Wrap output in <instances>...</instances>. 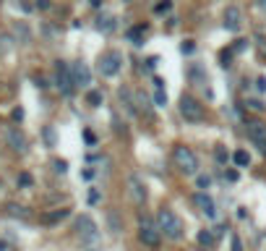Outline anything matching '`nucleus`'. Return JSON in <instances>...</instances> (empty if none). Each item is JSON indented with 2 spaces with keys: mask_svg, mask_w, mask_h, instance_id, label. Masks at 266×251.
Listing matches in <instances>:
<instances>
[{
  "mask_svg": "<svg viewBox=\"0 0 266 251\" xmlns=\"http://www.w3.org/2000/svg\"><path fill=\"white\" fill-rule=\"evenodd\" d=\"M157 225H159V230H162V235H164L167 241H172V243L183 241L185 225H183V220L175 215V209H170V207H162V209H159V212H157Z\"/></svg>",
  "mask_w": 266,
  "mask_h": 251,
  "instance_id": "1",
  "label": "nucleus"
},
{
  "mask_svg": "<svg viewBox=\"0 0 266 251\" xmlns=\"http://www.w3.org/2000/svg\"><path fill=\"white\" fill-rule=\"evenodd\" d=\"M172 162L183 176H199V157H196V152L191 147H185V144L172 147Z\"/></svg>",
  "mask_w": 266,
  "mask_h": 251,
  "instance_id": "2",
  "label": "nucleus"
},
{
  "mask_svg": "<svg viewBox=\"0 0 266 251\" xmlns=\"http://www.w3.org/2000/svg\"><path fill=\"white\" fill-rule=\"evenodd\" d=\"M178 110H180V118H183L185 123H204V120H206V110H204V105L196 100V97H191V94L180 97Z\"/></svg>",
  "mask_w": 266,
  "mask_h": 251,
  "instance_id": "3",
  "label": "nucleus"
},
{
  "mask_svg": "<svg viewBox=\"0 0 266 251\" xmlns=\"http://www.w3.org/2000/svg\"><path fill=\"white\" fill-rule=\"evenodd\" d=\"M76 233H79V238L86 249L100 246V228H97V223L89 215H81L79 220H76Z\"/></svg>",
  "mask_w": 266,
  "mask_h": 251,
  "instance_id": "4",
  "label": "nucleus"
},
{
  "mask_svg": "<svg viewBox=\"0 0 266 251\" xmlns=\"http://www.w3.org/2000/svg\"><path fill=\"white\" fill-rule=\"evenodd\" d=\"M139 241L149 249H159V243H162V230H159V225L146 215L139 217Z\"/></svg>",
  "mask_w": 266,
  "mask_h": 251,
  "instance_id": "5",
  "label": "nucleus"
},
{
  "mask_svg": "<svg viewBox=\"0 0 266 251\" xmlns=\"http://www.w3.org/2000/svg\"><path fill=\"white\" fill-rule=\"evenodd\" d=\"M55 87H58V92L63 94V97H71L73 89H76L71 66H68L65 60H55Z\"/></svg>",
  "mask_w": 266,
  "mask_h": 251,
  "instance_id": "6",
  "label": "nucleus"
},
{
  "mask_svg": "<svg viewBox=\"0 0 266 251\" xmlns=\"http://www.w3.org/2000/svg\"><path fill=\"white\" fill-rule=\"evenodd\" d=\"M120 68H123V52H120V50H107V52L100 58V66H97V71H100L104 79H112V76L120 73Z\"/></svg>",
  "mask_w": 266,
  "mask_h": 251,
  "instance_id": "7",
  "label": "nucleus"
},
{
  "mask_svg": "<svg viewBox=\"0 0 266 251\" xmlns=\"http://www.w3.org/2000/svg\"><path fill=\"white\" fill-rule=\"evenodd\" d=\"M128 194H131L136 207H143V202H146V183L141 181L139 173H131V176H128Z\"/></svg>",
  "mask_w": 266,
  "mask_h": 251,
  "instance_id": "8",
  "label": "nucleus"
},
{
  "mask_svg": "<svg viewBox=\"0 0 266 251\" xmlns=\"http://www.w3.org/2000/svg\"><path fill=\"white\" fill-rule=\"evenodd\" d=\"M193 204H196V209H199L201 215H206L209 220H214V217H217V204H214V199H211L206 191L193 194Z\"/></svg>",
  "mask_w": 266,
  "mask_h": 251,
  "instance_id": "9",
  "label": "nucleus"
},
{
  "mask_svg": "<svg viewBox=\"0 0 266 251\" xmlns=\"http://www.w3.org/2000/svg\"><path fill=\"white\" fill-rule=\"evenodd\" d=\"M71 73H73V84H76V87H89V84H92V71H89V66L81 63V60L71 63Z\"/></svg>",
  "mask_w": 266,
  "mask_h": 251,
  "instance_id": "10",
  "label": "nucleus"
},
{
  "mask_svg": "<svg viewBox=\"0 0 266 251\" xmlns=\"http://www.w3.org/2000/svg\"><path fill=\"white\" fill-rule=\"evenodd\" d=\"M225 29L227 32H240V26H243V13H240V8L238 5H227V11H225Z\"/></svg>",
  "mask_w": 266,
  "mask_h": 251,
  "instance_id": "11",
  "label": "nucleus"
},
{
  "mask_svg": "<svg viewBox=\"0 0 266 251\" xmlns=\"http://www.w3.org/2000/svg\"><path fill=\"white\" fill-rule=\"evenodd\" d=\"M246 134L253 144H261V141H266V123H261V120H248Z\"/></svg>",
  "mask_w": 266,
  "mask_h": 251,
  "instance_id": "12",
  "label": "nucleus"
},
{
  "mask_svg": "<svg viewBox=\"0 0 266 251\" xmlns=\"http://www.w3.org/2000/svg\"><path fill=\"white\" fill-rule=\"evenodd\" d=\"M5 144L13 149V152H26V136L19 131V128H8L5 131Z\"/></svg>",
  "mask_w": 266,
  "mask_h": 251,
  "instance_id": "13",
  "label": "nucleus"
},
{
  "mask_svg": "<svg viewBox=\"0 0 266 251\" xmlns=\"http://www.w3.org/2000/svg\"><path fill=\"white\" fill-rule=\"evenodd\" d=\"M118 97H120V102L125 105V110L131 113V115H139V105L133 102V94L128 92V89H120V92H118Z\"/></svg>",
  "mask_w": 266,
  "mask_h": 251,
  "instance_id": "14",
  "label": "nucleus"
},
{
  "mask_svg": "<svg viewBox=\"0 0 266 251\" xmlns=\"http://www.w3.org/2000/svg\"><path fill=\"white\" fill-rule=\"evenodd\" d=\"M94 26L100 29V32H104V34H107V32H112V29L118 26V21L112 19V16H107V13H102V16H97V21H94Z\"/></svg>",
  "mask_w": 266,
  "mask_h": 251,
  "instance_id": "15",
  "label": "nucleus"
},
{
  "mask_svg": "<svg viewBox=\"0 0 266 251\" xmlns=\"http://www.w3.org/2000/svg\"><path fill=\"white\" fill-rule=\"evenodd\" d=\"M146 24H139V26H133V29H128V42H131V45H136V47H139V45L143 42V32H146Z\"/></svg>",
  "mask_w": 266,
  "mask_h": 251,
  "instance_id": "16",
  "label": "nucleus"
},
{
  "mask_svg": "<svg viewBox=\"0 0 266 251\" xmlns=\"http://www.w3.org/2000/svg\"><path fill=\"white\" fill-rule=\"evenodd\" d=\"M196 238H199V243L204 249H211L217 243V235H214V230H199V235H196Z\"/></svg>",
  "mask_w": 266,
  "mask_h": 251,
  "instance_id": "17",
  "label": "nucleus"
},
{
  "mask_svg": "<svg viewBox=\"0 0 266 251\" xmlns=\"http://www.w3.org/2000/svg\"><path fill=\"white\" fill-rule=\"evenodd\" d=\"M136 105H139V113H143V115H151V102L146 94H136Z\"/></svg>",
  "mask_w": 266,
  "mask_h": 251,
  "instance_id": "18",
  "label": "nucleus"
},
{
  "mask_svg": "<svg viewBox=\"0 0 266 251\" xmlns=\"http://www.w3.org/2000/svg\"><path fill=\"white\" fill-rule=\"evenodd\" d=\"M65 217H68V209H55V212H47L42 220L47 225H52V223H60V220H65Z\"/></svg>",
  "mask_w": 266,
  "mask_h": 251,
  "instance_id": "19",
  "label": "nucleus"
},
{
  "mask_svg": "<svg viewBox=\"0 0 266 251\" xmlns=\"http://www.w3.org/2000/svg\"><path fill=\"white\" fill-rule=\"evenodd\" d=\"M232 162L238 165V167H248V165H250V155H248L246 149H238V152L232 155Z\"/></svg>",
  "mask_w": 266,
  "mask_h": 251,
  "instance_id": "20",
  "label": "nucleus"
},
{
  "mask_svg": "<svg viewBox=\"0 0 266 251\" xmlns=\"http://www.w3.org/2000/svg\"><path fill=\"white\" fill-rule=\"evenodd\" d=\"M102 102H104V94L100 92V89H92V92L86 94V105H92V108H100Z\"/></svg>",
  "mask_w": 266,
  "mask_h": 251,
  "instance_id": "21",
  "label": "nucleus"
},
{
  "mask_svg": "<svg viewBox=\"0 0 266 251\" xmlns=\"http://www.w3.org/2000/svg\"><path fill=\"white\" fill-rule=\"evenodd\" d=\"M5 212H8L11 217H29V212H26V207H19V204H8V207H5Z\"/></svg>",
  "mask_w": 266,
  "mask_h": 251,
  "instance_id": "22",
  "label": "nucleus"
},
{
  "mask_svg": "<svg viewBox=\"0 0 266 251\" xmlns=\"http://www.w3.org/2000/svg\"><path fill=\"white\" fill-rule=\"evenodd\" d=\"M42 136H44V144H47V147H55L58 136H55V128H52V126H44L42 128Z\"/></svg>",
  "mask_w": 266,
  "mask_h": 251,
  "instance_id": "23",
  "label": "nucleus"
},
{
  "mask_svg": "<svg viewBox=\"0 0 266 251\" xmlns=\"http://www.w3.org/2000/svg\"><path fill=\"white\" fill-rule=\"evenodd\" d=\"M196 186H199L201 191H206V188L211 186V176H204V173L201 176H196Z\"/></svg>",
  "mask_w": 266,
  "mask_h": 251,
  "instance_id": "24",
  "label": "nucleus"
},
{
  "mask_svg": "<svg viewBox=\"0 0 266 251\" xmlns=\"http://www.w3.org/2000/svg\"><path fill=\"white\" fill-rule=\"evenodd\" d=\"M154 105H157V108H164V105H167V92H164V89H157V92H154Z\"/></svg>",
  "mask_w": 266,
  "mask_h": 251,
  "instance_id": "25",
  "label": "nucleus"
},
{
  "mask_svg": "<svg viewBox=\"0 0 266 251\" xmlns=\"http://www.w3.org/2000/svg\"><path fill=\"white\" fill-rule=\"evenodd\" d=\"M32 183H34V178L29 176V173H21V176H19V186H21V188H29Z\"/></svg>",
  "mask_w": 266,
  "mask_h": 251,
  "instance_id": "26",
  "label": "nucleus"
},
{
  "mask_svg": "<svg viewBox=\"0 0 266 251\" xmlns=\"http://www.w3.org/2000/svg\"><path fill=\"white\" fill-rule=\"evenodd\" d=\"M246 105H248L250 110H256V113H264V110H266V105H264L261 100H248Z\"/></svg>",
  "mask_w": 266,
  "mask_h": 251,
  "instance_id": "27",
  "label": "nucleus"
},
{
  "mask_svg": "<svg viewBox=\"0 0 266 251\" xmlns=\"http://www.w3.org/2000/svg\"><path fill=\"white\" fill-rule=\"evenodd\" d=\"M193 50H196V45H193V40H185L183 45H180V52H183V55H191Z\"/></svg>",
  "mask_w": 266,
  "mask_h": 251,
  "instance_id": "28",
  "label": "nucleus"
},
{
  "mask_svg": "<svg viewBox=\"0 0 266 251\" xmlns=\"http://www.w3.org/2000/svg\"><path fill=\"white\" fill-rule=\"evenodd\" d=\"M154 11H157V13H167V11H172V3H170V0H164V3H157Z\"/></svg>",
  "mask_w": 266,
  "mask_h": 251,
  "instance_id": "29",
  "label": "nucleus"
},
{
  "mask_svg": "<svg viewBox=\"0 0 266 251\" xmlns=\"http://www.w3.org/2000/svg\"><path fill=\"white\" fill-rule=\"evenodd\" d=\"M246 47H248V40H238V42L232 45V52H243Z\"/></svg>",
  "mask_w": 266,
  "mask_h": 251,
  "instance_id": "30",
  "label": "nucleus"
},
{
  "mask_svg": "<svg viewBox=\"0 0 266 251\" xmlns=\"http://www.w3.org/2000/svg\"><path fill=\"white\" fill-rule=\"evenodd\" d=\"M110 225H112V233H120V225H118V215L110 212Z\"/></svg>",
  "mask_w": 266,
  "mask_h": 251,
  "instance_id": "31",
  "label": "nucleus"
},
{
  "mask_svg": "<svg viewBox=\"0 0 266 251\" xmlns=\"http://www.w3.org/2000/svg\"><path fill=\"white\" fill-rule=\"evenodd\" d=\"M100 199H102V194L97 191V188H92V191H89V204H97Z\"/></svg>",
  "mask_w": 266,
  "mask_h": 251,
  "instance_id": "32",
  "label": "nucleus"
},
{
  "mask_svg": "<svg viewBox=\"0 0 266 251\" xmlns=\"http://www.w3.org/2000/svg\"><path fill=\"white\" fill-rule=\"evenodd\" d=\"M52 165H55V170H58V173H65V170H68V162H65V160H55Z\"/></svg>",
  "mask_w": 266,
  "mask_h": 251,
  "instance_id": "33",
  "label": "nucleus"
},
{
  "mask_svg": "<svg viewBox=\"0 0 266 251\" xmlns=\"http://www.w3.org/2000/svg\"><path fill=\"white\" fill-rule=\"evenodd\" d=\"M83 139H86L89 147H94V144H97V136H94L92 131H83Z\"/></svg>",
  "mask_w": 266,
  "mask_h": 251,
  "instance_id": "34",
  "label": "nucleus"
},
{
  "mask_svg": "<svg viewBox=\"0 0 266 251\" xmlns=\"http://www.w3.org/2000/svg\"><path fill=\"white\" fill-rule=\"evenodd\" d=\"M225 181L235 183V181H238V170H225Z\"/></svg>",
  "mask_w": 266,
  "mask_h": 251,
  "instance_id": "35",
  "label": "nucleus"
},
{
  "mask_svg": "<svg viewBox=\"0 0 266 251\" xmlns=\"http://www.w3.org/2000/svg\"><path fill=\"white\" fill-rule=\"evenodd\" d=\"M256 89H258V92H266V79H264V76H258V79H256Z\"/></svg>",
  "mask_w": 266,
  "mask_h": 251,
  "instance_id": "36",
  "label": "nucleus"
},
{
  "mask_svg": "<svg viewBox=\"0 0 266 251\" xmlns=\"http://www.w3.org/2000/svg\"><path fill=\"white\" fill-rule=\"evenodd\" d=\"M232 251H243V241L238 235H232Z\"/></svg>",
  "mask_w": 266,
  "mask_h": 251,
  "instance_id": "37",
  "label": "nucleus"
},
{
  "mask_svg": "<svg viewBox=\"0 0 266 251\" xmlns=\"http://www.w3.org/2000/svg\"><path fill=\"white\" fill-rule=\"evenodd\" d=\"M217 160H219V162H227V152L222 147H217Z\"/></svg>",
  "mask_w": 266,
  "mask_h": 251,
  "instance_id": "38",
  "label": "nucleus"
},
{
  "mask_svg": "<svg viewBox=\"0 0 266 251\" xmlns=\"http://www.w3.org/2000/svg\"><path fill=\"white\" fill-rule=\"evenodd\" d=\"M157 63H159V58H157V55H154V58H149V60H146V71H151V68H154Z\"/></svg>",
  "mask_w": 266,
  "mask_h": 251,
  "instance_id": "39",
  "label": "nucleus"
},
{
  "mask_svg": "<svg viewBox=\"0 0 266 251\" xmlns=\"http://www.w3.org/2000/svg\"><path fill=\"white\" fill-rule=\"evenodd\" d=\"M37 8L47 11V8H50V0H37Z\"/></svg>",
  "mask_w": 266,
  "mask_h": 251,
  "instance_id": "40",
  "label": "nucleus"
},
{
  "mask_svg": "<svg viewBox=\"0 0 266 251\" xmlns=\"http://www.w3.org/2000/svg\"><path fill=\"white\" fill-rule=\"evenodd\" d=\"M256 40H258V47H261L264 55H266V37H256Z\"/></svg>",
  "mask_w": 266,
  "mask_h": 251,
  "instance_id": "41",
  "label": "nucleus"
},
{
  "mask_svg": "<svg viewBox=\"0 0 266 251\" xmlns=\"http://www.w3.org/2000/svg\"><path fill=\"white\" fill-rule=\"evenodd\" d=\"M24 118V110H13V120H21Z\"/></svg>",
  "mask_w": 266,
  "mask_h": 251,
  "instance_id": "42",
  "label": "nucleus"
},
{
  "mask_svg": "<svg viewBox=\"0 0 266 251\" xmlns=\"http://www.w3.org/2000/svg\"><path fill=\"white\" fill-rule=\"evenodd\" d=\"M256 147H258V152H261V155L266 157V141H261V144H256Z\"/></svg>",
  "mask_w": 266,
  "mask_h": 251,
  "instance_id": "43",
  "label": "nucleus"
},
{
  "mask_svg": "<svg viewBox=\"0 0 266 251\" xmlns=\"http://www.w3.org/2000/svg\"><path fill=\"white\" fill-rule=\"evenodd\" d=\"M92 3V8H102V0H89Z\"/></svg>",
  "mask_w": 266,
  "mask_h": 251,
  "instance_id": "44",
  "label": "nucleus"
},
{
  "mask_svg": "<svg viewBox=\"0 0 266 251\" xmlns=\"http://www.w3.org/2000/svg\"><path fill=\"white\" fill-rule=\"evenodd\" d=\"M256 5H258L261 11H266V0H256Z\"/></svg>",
  "mask_w": 266,
  "mask_h": 251,
  "instance_id": "45",
  "label": "nucleus"
},
{
  "mask_svg": "<svg viewBox=\"0 0 266 251\" xmlns=\"http://www.w3.org/2000/svg\"><path fill=\"white\" fill-rule=\"evenodd\" d=\"M123 3H131V0H123Z\"/></svg>",
  "mask_w": 266,
  "mask_h": 251,
  "instance_id": "46",
  "label": "nucleus"
},
{
  "mask_svg": "<svg viewBox=\"0 0 266 251\" xmlns=\"http://www.w3.org/2000/svg\"><path fill=\"white\" fill-rule=\"evenodd\" d=\"M204 251H211V249H204Z\"/></svg>",
  "mask_w": 266,
  "mask_h": 251,
  "instance_id": "47",
  "label": "nucleus"
}]
</instances>
